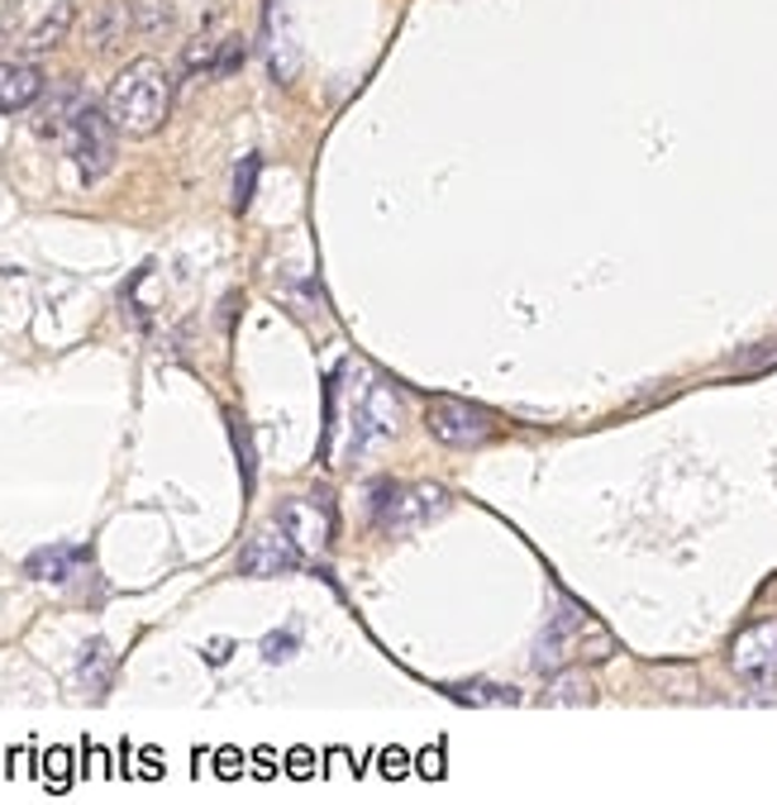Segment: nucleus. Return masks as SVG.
Masks as SVG:
<instances>
[{
	"label": "nucleus",
	"mask_w": 777,
	"mask_h": 805,
	"mask_svg": "<svg viewBox=\"0 0 777 805\" xmlns=\"http://www.w3.org/2000/svg\"><path fill=\"white\" fill-rule=\"evenodd\" d=\"M549 696L563 701V706H587V701H592V682H587V677H563V682L549 686Z\"/></svg>",
	"instance_id": "17"
},
{
	"label": "nucleus",
	"mask_w": 777,
	"mask_h": 805,
	"mask_svg": "<svg viewBox=\"0 0 777 805\" xmlns=\"http://www.w3.org/2000/svg\"><path fill=\"white\" fill-rule=\"evenodd\" d=\"M81 682L96 686V692L110 682V649L100 639H91V643H86V653H81Z\"/></svg>",
	"instance_id": "14"
},
{
	"label": "nucleus",
	"mask_w": 777,
	"mask_h": 805,
	"mask_svg": "<svg viewBox=\"0 0 777 805\" xmlns=\"http://www.w3.org/2000/svg\"><path fill=\"white\" fill-rule=\"evenodd\" d=\"M77 567H86V549H39L34 558L24 563V572L34 582H48V586H63L77 577Z\"/></svg>",
	"instance_id": "10"
},
{
	"label": "nucleus",
	"mask_w": 777,
	"mask_h": 805,
	"mask_svg": "<svg viewBox=\"0 0 777 805\" xmlns=\"http://www.w3.org/2000/svg\"><path fill=\"white\" fill-rule=\"evenodd\" d=\"M167 106H172V81L153 57L129 63L106 91V114L124 134H153L167 120Z\"/></svg>",
	"instance_id": "1"
},
{
	"label": "nucleus",
	"mask_w": 777,
	"mask_h": 805,
	"mask_svg": "<svg viewBox=\"0 0 777 805\" xmlns=\"http://www.w3.org/2000/svg\"><path fill=\"white\" fill-rule=\"evenodd\" d=\"M43 96V71L34 63H0V110H29Z\"/></svg>",
	"instance_id": "8"
},
{
	"label": "nucleus",
	"mask_w": 777,
	"mask_h": 805,
	"mask_svg": "<svg viewBox=\"0 0 777 805\" xmlns=\"http://www.w3.org/2000/svg\"><path fill=\"white\" fill-rule=\"evenodd\" d=\"M730 668L744 682H768L777 672V620H758L749 629H740L730 643Z\"/></svg>",
	"instance_id": "6"
},
{
	"label": "nucleus",
	"mask_w": 777,
	"mask_h": 805,
	"mask_svg": "<svg viewBox=\"0 0 777 805\" xmlns=\"http://www.w3.org/2000/svg\"><path fill=\"white\" fill-rule=\"evenodd\" d=\"M67 24H72V0H63V5H57V10L48 14V20H43V24L34 29V34H29V53H43V48H53V43L67 34Z\"/></svg>",
	"instance_id": "12"
},
{
	"label": "nucleus",
	"mask_w": 777,
	"mask_h": 805,
	"mask_svg": "<svg viewBox=\"0 0 777 805\" xmlns=\"http://www.w3.org/2000/svg\"><path fill=\"white\" fill-rule=\"evenodd\" d=\"M296 558H300V549L292 543V534H286L282 525H267V529H258V534L243 543L239 572H243V577H277V572L296 567Z\"/></svg>",
	"instance_id": "7"
},
{
	"label": "nucleus",
	"mask_w": 777,
	"mask_h": 805,
	"mask_svg": "<svg viewBox=\"0 0 777 805\" xmlns=\"http://www.w3.org/2000/svg\"><path fill=\"white\" fill-rule=\"evenodd\" d=\"M449 506V492L435 482H415V486H392L382 482L377 492H372V520H377L382 529H415L425 520H435V515Z\"/></svg>",
	"instance_id": "2"
},
{
	"label": "nucleus",
	"mask_w": 777,
	"mask_h": 805,
	"mask_svg": "<svg viewBox=\"0 0 777 805\" xmlns=\"http://www.w3.org/2000/svg\"><path fill=\"white\" fill-rule=\"evenodd\" d=\"M286 534H292V543L300 553H320L329 543V515L315 510V506H282V520H277Z\"/></svg>",
	"instance_id": "9"
},
{
	"label": "nucleus",
	"mask_w": 777,
	"mask_h": 805,
	"mask_svg": "<svg viewBox=\"0 0 777 805\" xmlns=\"http://www.w3.org/2000/svg\"><path fill=\"white\" fill-rule=\"evenodd\" d=\"M401 424V406H396V392L386 382H368L363 392L353 396V453H368L386 443L396 434Z\"/></svg>",
	"instance_id": "4"
},
{
	"label": "nucleus",
	"mask_w": 777,
	"mask_h": 805,
	"mask_svg": "<svg viewBox=\"0 0 777 805\" xmlns=\"http://www.w3.org/2000/svg\"><path fill=\"white\" fill-rule=\"evenodd\" d=\"M239 63H243V43L234 38V43H225V57H220V63H215V71H234Z\"/></svg>",
	"instance_id": "20"
},
{
	"label": "nucleus",
	"mask_w": 777,
	"mask_h": 805,
	"mask_svg": "<svg viewBox=\"0 0 777 805\" xmlns=\"http://www.w3.org/2000/svg\"><path fill=\"white\" fill-rule=\"evenodd\" d=\"M63 134H67V148H72V157H77L81 177L86 181L106 177L110 163H114V120L110 114L100 106H91V100H81Z\"/></svg>",
	"instance_id": "3"
},
{
	"label": "nucleus",
	"mask_w": 777,
	"mask_h": 805,
	"mask_svg": "<svg viewBox=\"0 0 777 805\" xmlns=\"http://www.w3.org/2000/svg\"><path fill=\"white\" fill-rule=\"evenodd\" d=\"M258 153H249L239 163V172H234V210H249V200H253V186H258Z\"/></svg>",
	"instance_id": "16"
},
{
	"label": "nucleus",
	"mask_w": 777,
	"mask_h": 805,
	"mask_svg": "<svg viewBox=\"0 0 777 805\" xmlns=\"http://www.w3.org/2000/svg\"><path fill=\"white\" fill-rule=\"evenodd\" d=\"M453 696L463 701V706H515V696L511 686H486V682H472V686H453Z\"/></svg>",
	"instance_id": "13"
},
{
	"label": "nucleus",
	"mask_w": 777,
	"mask_h": 805,
	"mask_svg": "<svg viewBox=\"0 0 777 805\" xmlns=\"http://www.w3.org/2000/svg\"><path fill=\"white\" fill-rule=\"evenodd\" d=\"M425 424L444 449H478V443L492 439V415H482L468 400H429Z\"/></svg>",
	"instance_id": "5"
},
{
	"label": "nucleus",
	"mask_w": 777,
	"mask_h": 805,
	"mask_svg": "<svg viewBox=\"0 0 777 805\" xmlns=\"http://www.w3.org/2000/svg\"><path fill=\"white\" fill-rule=\"evenodd\" d=\"M124 29H134V24H129V14H124V5H106L91 20V29H86V43H91V48H114Z\"/></svg>",
	"instance_id": "11"
},
{
	"label": "nucleus",
	"mask_w": 777,
	"mask_h": 805,
	"mask_svg": "<svg viewBox=\"0 0 777 805\" xmlns=\"http://www.w3.org/2000/svg\"><path fill=\"white\" fill-rule=\"evenodd\" d=\"M167 14H172V10H167V0H139L134 14H129V24H134L139 34H157V29L167 24Z\"/></svg>",
	"instance_id": "15"
},
{
	"label": "nucleus",
	"mask_w": 777,
	"mask_h": 805,
	"mask_svg": "<svg viewBox=\"0 0 777 805\" xmlns=\"http://www.w3.org/2000/svg\"><path fill=\"white\" fill-rule=\"evenodd\" d=\"M229 429H234V449H239V463H243V486H253V453H249V434H243V424L229 415Z\"/></svg>",
	"instance_id": "18"
},
{
	"label": "nucleus",
	"mask_w": 777,
	"mask_h": 805,
	"mask_svg": "<svg viewBox=\"0 0 777 805\" xmlns=\"http://www.w3.org/2000/svg\"><path fill=\"white\" fill-rule=\"evenodd\" d=\"M286 653H296V635H267L263 639V658H267V663H282Z\"/></svg>",
	"instance_id": "19"
}]
</instances>
